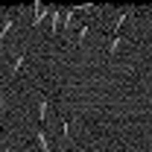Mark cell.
<instances>
[{
  "label": "cell",
  "mask_w": 152,
  "mask_h": 152,
  "mask_svg": "<svg viewBox=\"0 0 152 152\" xmlns=\"http://www.w3.org/2000/svg\"><path fill=\"white\" fill-rule=\"evenodd\" d=\"M3 108H6V96L0 94V111H3Z\"/></svg>",
  "instance_id": "1"
}]
</instances>
